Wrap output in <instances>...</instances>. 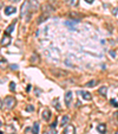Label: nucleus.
<instances>
[{"instance_id": "obj_20", "label": "nucleus", "mask_w": 118, "mask_h": 134, "mask_svg": "<svg viewBox=\"0 0 118 134\" xmlns=\"http://www.w3.org/2000/svg\"><path fill=\"white\" fill-rule=\"evenodd\" d=\"M110 102H111V105H112L113 107H118V103L116 102V100H113V98H112V100H110Z\"/></svg>"}, {"instance_id": "obj_16", "label": "nucleus", "mask_w": 118, "mask_h": 134, "mask_svg": "<svg viewBox=\"0 0 118 134\" xmlns=\"http://www.w3.org/2000/svg\"><path fill=\"white\" fill-rule=\"evenodd\" d=\"M31 62H32V63H34V64L39 62V58H38V55H37V54H33V55H32V56H31Z\"/></svg>"}, {"instance_id": "obj_26", "label": "nucleus", "mask_w": 118, "mask_h": 134, "mask_svg": "<svg viewBox=\"0 0 118 134\" xmlns=\"http://www.w3.org/2000/svg\"><path fill=\"white\" fill-rule=\"evenodd\" d=\"M109 54L112 56V57H116V52L115 51H109Z\"/></svg>"}, {"instance_id": "obj_18", "label": "nucleus", "mask_w": 118, "mask_h": 134, "mask_svg": "<svg viewBox=\"0 0 118 134\" xmlns=\"http://www.w3.org/2000/svg\"><path fill=\"white\" fill-rule=\"evenodd\" d=\"M69 120H70V119H69V116H67V115H64L63 119H62V126H65V125H66V124L69 122Z\"/></svg>"}, {"instance_id": "obj_6", "label": "nucleus", "mask_w": 118, "mask_h": 134, "mask_svg": "<svg viewBox=\"0 0 118 134\" xmlns=\"http://www.w3.org/2000/svg\"><path fill=\"white\" fill-rule=\"evenodd\" d=\"M28 2H30L31 11H38L39 10V2L37 0H28Z\"/></svg>"}, {"instance_id": "obj_11", "label": "nucleus", "mask_w": 118, "mask_h": 134, "mask_svg": "<svg viewBox=\"0 0 118 134\" xmlns=\"http://www.w3.org/2000/svg\"><path fill=\"white\" fill-rule=\"evenodd\" d=\"M98 93H99L102 96H106V93H108V87H105V86L100 87L99 90H98Z\"/></svg>"}, {"instance_id": "obj_29", "label": "nucleus", "mask_w": 118, "mask_h": 134, "mask_svg": "<svg viewBox=\"0 0 118 134\" xmlns=\"http://www.w3.org/2000/svg\"><path fill=\"white\" fill-rule=\"evenodd\" d=\"M85 1H86L87 4H92V2H93V0H85Z\"/></svg>"}, {"instance_id": "obj_1", "label": "nucleus", "mask_w": 118, "mask_h": 134, "mask_svg": "<svg viewBox=\"0 0 118 134\" xmlns=\"http://www.w3.org/2000/svg\"><path fill=\"white\" fill-rule=\"evenodd\" d=\"M51 74L55 76V77H67L70 74L66 71V70H63V69H51Z\"/></svg>"}, {"instance_id": "obj_5", "label": "nucleus", "mask_w": 118, "mask_h": 134, "mask_svg": "<svg viewBox=\"0 0 118 134\" xmlns=\"http://www.w3.org/2000/svg\"><path fill=\"white\" fill-rule=\"evenodd\" d=\"M11 44V37L7 35V33H5L4 36H2V39H1V45L2 46H7V45Z\"/></svg>"}, {"instance_id": "obj_9", "label": "nucleus", "mask_w": 118, "mask_h": 134, "mask_svg": "<svg viewBox=\"0 0 118 134\" xmlns=\"http://www.w3.org/2000/svg\"><path fill=\"white\" fill-rule=\"evenodd\" d=\"M78 94H80V95H82V96H83V98H84V100H87V101L92 98V95H91V94H90V93H89V91H85V90H82V91H78Z\"/></svg>"}, {"instance_id": "obj_24", "label": "nucleus", "mask_w": 118, "mask_h": 134, "mask_svg": "<svg viewBox=\"0 0 118 134\" xmlns=\"http://www.w3.org/2000/svg\"><path fill=\"white\" fill-rule=\"evenodd\" d=\"M45 134H57V132H55L53 128H51V131H48V132H46Z\"/></svg>"}, {"instance_id": "obj_31", "label": "nucleus", "mask_w": 118, "mask_h": 134, "mask_svg": "<svg viewBox=\"0 0 118 134\" xmlns=\"http://www.w3.org/2000/svg\"><path fill=\"white\" fill-rule=\"evenodd\" d=\"M13 134H14V133H13Z\"/></svg>"}, {"instance_id": "obj_25", "label": "nucleus", "mask_w": 118, "mask_h": 134, "mask_svg": "<svg viewBox=\"0 0 118 134\" xmlns=\"http://www.w3.org/2000/svg\"><path fill=\"white\" fill-rule=\"evenodd\" d=\"M26 110H28V112H32V110H34V107H32V106H27V107H26Z\"/></svg>"}, {"instance_id": "obj_4", "label": "nucleus", "mask_w": 118, "mask_h": 134, "mask_svg": "<svg viewBox=\"0 0 118 134\" xmlns=\"http://www.w3.org/2000/svg\"><path fill=\"white\" fill-rule=\"evenodd\" d=\"M71 101H72V91L69 90L65 94V105H66V107H70L71 106Z\"/></svg>"}, {"instance_id": "obj_2", "label": "nucleus", "mask_w": 118, "mask_h": 134, "mask_svg": "<svg viewBox=\"0 0 118 134\" xmlns=\"http://www.w3.org/2000/svg\"><path fill=\"white\" fill-rule=\"evenodd\" d=\"M14 105H16V98L13 96H7L2 101V106H5L7 109H12L14 107Z\"/></svg>"}, {"instance_id": "obj_27", "label": "nucleus", "mask_w": 118, "mask_h": 134, "mask_svg": "<svg viewBox=\"0 0 118 134\" xmlns=\"http://www.w3.org/2000/svg\"><path fill=\"white\" fill-rule=\"evenodd\" d=\"M55 126H57V121H55V122H53V124L51 125V128H53V129H55Z\"/></svg>"}, {"instance_id": "obj_13", "label": "nucleus", "mask_w": 118, "mask_h": 134, "mask_svg": "<svg viewBox=\"0 0 118 134\" xmlns=\"http://www.w3.org/2000/svg\"><path fill=\"white\" fill-rule=\"evenodd\" d=\"M14 26H16V21H14V23H12V24H11V25L6 29V33H7V35H11V33L13 32V30H14Z\"/></svg>"}, {"instance_id": "obj_19", "label": "nucleus", "mask_w": 118, "mask_h": 134, "mask_svg": "<svg viewBox=\"0 0 118 134\" xmlns=\"http://www.w3.org/2000/svg\"><path fill=\"white\" fill-rule=\"evenodd\" d=\"M9 90H11V91H14V90H16V83H14V82H11V83H9Z\"/></svg>"}, {"instance_id": "obj_21", "label": "nucleus", "mask_w": 118, "mask_h": 134, "mask_svg": "<svg viewBox=\"0 0 118 134\" xmlns=\"http://www.w3.org/2000/svg\"><path fill=\"white\" fill-rule=\"evenodd\" d=\"M9 68H11V70H17V69H18V65H17V64H11Z\"/></svg>"}, {"instance_id": "obj_23", "label": "nucleus", "mask_w": 118, "mask_h": 134, "mask_svg": "<svg viewBox=\"0 0 118 134\" xmlns=\"http://www.w3.org/2000/svg\"><path fill=\"white\" fill-rule=\"evenodd\" d=\"M96 84V81H90L87 84H86V87H92V86H94Z\"/></svg>"}, {"instance_id": "obj_8", "label": "nucleus", "mask_w": 118, "mask_h": 134, "mask_svg": "<svg viewBox=\"0 0 118 134\" xmlns=\"http://www.w3.org/2000/svg\"><path fill=\"white\" fill-rule=\"evenodd\" d=\"M17 10H16V7L14 6H7V7H5V14L6 16H11V14H13L14 12H16Z\"/></svg>"}, {"instance_id": "obj_12", "label": "nucleus", "mask_w": 118, "mask_h": 134, "mask_svg": "<svg viewBox=\"0 0 118 134\" xmlns=\"http://www.w3.org/2000/svg\"><path fill=\"white\" fill-rule=\"evenodd\" d=\"M97 129H98V132H99L100 134H104L105 131H106V126L104 125V124H100V125H98Z\"/></svg>"}, {"instance_id": "obj_22", "label": "nucleus", "mask_w": 118, "mask_h": 134, "mask_svg": "<svg viewBox=\"0 0 118 134\" xmlns=\"http://www.w3.org/2000/svg\"><path fill=\"white\" fill-rule=\"evenodd\" d=\"M53 103L55 105V109H58V110H59V109H60V107H59V105H58V100H57V98H55V101H53Z\"/></svg>"}, {"instance_id": "obj_17", "label": "nucleus", "mask_w": 118, "mask_h": 134, "mask_svg": "<svg viewBox=\"0 0 118 134\" xmlns=\"http://www.w3.org/2000/svg\"><path fill=\"white\" fill-rule=\"evenodd\" d=\"M78 1H79V0H69V1H67V4H69L70 6L74 7V6H77V5H78Z\"/></svg>"}, {"instance_id": "obj_30", "label": "nucleus", "mask_w": 118, "mask_h": 134, "mask_svg": "<svg viewBox=\"0 0 118 134\" xmlns=\"http://www.w3.org/2000/svg\"><path fill=\"white\" fill-rule=\"evenodd\" d=\"M115 134H118V131H117V132H116V133H115Z\"/></svg>"}, {"instance_id": "obj_10", "label": "nucleus", "mask_w": 118, "mask_h": 134, "mask_svg": "<svg viewBox=\"0 0 118 134\" xmlns=\"http://www.w3.org/2000/svg\"><path fill=\"white\" fill-rule=\"evenodd\" d=\"M50 117H51V112H50L48 109H45V110L43 112V119H44L45 121H48Z\"/></svg>"}, {"instance_id": "obj_3", "label": "nucleus", "mask_w": 118, "mask_h": 134, "mask_svg": "<svg viewBox=\"0 0 118 134\" xmlns=\"http://www.w3.org/2000/svg\"><path fill=\"white\" fill-rule=\"evenodd\" d=\"M31 11V7H30V2L28 1H25L23 5H21V11H20V17H25L27 16V13Z\"/></svg>"}, {"instance_id": "obj_15", "label": "nucleus", "mask_w": 118, "mask_h": 134, "mask_svg": "<svg viewBox=\"0 0 118 134\" xmlns=\"http://www.w3.org/2000/svg\"><path fill=\"white\" fill-rule=\"evenodd\" d=\"M50 17V14H46V13H44V16H41V17H39V19H38V24H41L43 21H45L46 19Z\"/></svg>"}, {"instance_id": "obj_28", "label": "nucleus", "mask_w": 118, "mask_h": 134, "mask_svg": "<svg viewBox=\"0 0 118 134\" xmlns=\"http://www.w3.org/2000/svg\"><path fill=\"white\" fill-rule=\"evenodd\" d=\"M117 11H118V9H113L112 13H113V14H117Z\"/></svg>"}, {"instance_id": "obj_14", "label": "nucleus", "mask_w": 118, "mask_h": 134, "mask_svg": "<svg viewBox=\"0 0 118 134\" xmlns=\"http://www.w3.org/2000/svg\"><path fill=\"white\" fill-rule=\"evenodd\" d=\"M32 132L33 134H39V124L38 122H34V125L32 127Z\"/></svg>"}, {"instance_id": "obj_7", "label": "nucleus", "mask_w": 118, "mask_h": 134, "mask_svg": "<svg viewBox=\"0 0 118 134\" xmlns=\"http://www.w3.org/2000/svg\"><path fill=\"white\" fill-rule=\"evenodd\" d=\"M74 132H76V129L73 125H67L64 129V134H74Z\"/></svg>"}]
</instances>
